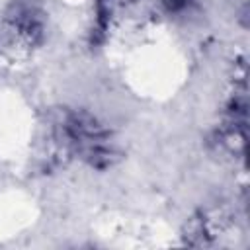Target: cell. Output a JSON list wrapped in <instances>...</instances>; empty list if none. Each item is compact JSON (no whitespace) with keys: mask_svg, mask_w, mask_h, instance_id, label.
I'll return each mask as SVG.
<instances>
[{"mask_svg":"<svg viewBox=\"0 0 250 250\" xmlns=\"http://www.w3.org/2000/svg\"><path fill=\"white\" fill-rule=\"evenodd\" d=\"M57 135L66 148L96 170H105L119 158L109 129L88 111H66L57 123Z\"/></svg>","mask_w":250,"mask_h":250,"instance_id":"obj_1","label":"cell"},{"mask_svg":"<svg viewBox=\"0 0 250 250\" xmlns=\"http://www.w3.org/2000/svg\"><path fill=\"white\" fill-rule=\"evenodd\" d=\"M160 4H162V8L166 10V14H184V12H188L193 4H195V0H160Z\"/></svg>","mask_w":250,"mask_h":250,"instance_id":"obj_3","label":"cell"},{"mask_svg":"<svg viewBox=\"0 0 250 250\" xmlns=\"http://www.w3.org/2000/svg\"><path fill=\"white\" fill-rule=\"evenodd\" d=\"M2 31H10V41L16 37L18 47H33L43 37V18L35 8L18 4L6 14Z\"/></svg>","mask_w":250,"mask_h":250,"instance_id":"obj_2","label":"cell"}]
</instances>
